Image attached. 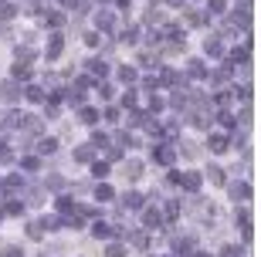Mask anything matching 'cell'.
I'll return each instance as SVG.
<instances>
[{"label":"cell","mask_w":261,"mask_h":257,"mask_svg":"<svg viewBox=\"0 0 261 257\" xmlns=\"http://www.w3.org/2000/svg\"><path fill=\"white\" fill-rule=\"evenodd\" d=\"M48 54H51V58H55V54H61V38H55V41L48 44Z\"/></svg>","instance_id":"6da1fadb"},{"label":"cell","mask_w":261,"mask_h":257,"mask_svg":"<svg viewBox=\"0 0 261 257\" xmlns=\"http://www.w3.org/2000/svg\"><path fill=\"white\" fill-rule=\"evenodd\" d=\"M0 17H14V7L10 4H0Z\"/></svg>","instance_id":"7a4b0ae2"}]
</instances>
